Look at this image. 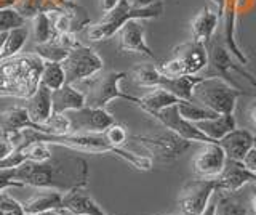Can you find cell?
I'll list each match as a JSON object with an SVG mask.
<instances>
[{"instance_id": "cell-8", "label": "cell", "mask_w": 256, "mask_h": 215, "mask_svg": "<svg viewBox=\"0 0 256 215\" xmlns=\"http://www.w3.org/2000/svg\"><path fill=\"white\" fill-rule=\"evenodd\" d=\"M206 52H208V66H206V74H204L205 77H220L228 84H230L232 87L242 90V87L229 74L230 71H236L242 77H245L248 82H252V85L256 87V77L240 65H236L232 61L226 42H222L221 39H212L210 44L206 45Z\"/></svg>"}, {"instance_id": "cell-24", "label": "cell", "mask_w": 256, "mask_h": 215, "mask_svg": "<svg viewBox=\"0 0 256 215\" xmlns=\"http://www.w3.org/2000/svg\"><path fill=\"white\" fill-rule=\"evenodd\" d=\"M204 76H178V77H165L162 76L160 89L170 92L178 100H192L194 87L202 81Z\"/></svg>"}, {"instance_id": "cell-30", "label": "cell", "mask_w": 256, "mask_h": 215, "mask_svg": "<svg viewBox=\"0 0 256 215\" xmlns=\"http://www.w3.org/2000/svg\"><path fill=\"white\" fill-rule=\"evenodd\" d=\"M40 84L48 87L50 90H56L66 84V76H64V69L61 66V63L45 61L42 68V74H40Z\"/></svg>"}, {"instance_id": "cell-41", "label": "cell", "mask_w": 256, "mask_h": 215, "mask_svg": "<svg viewBox=\"0 0 256 215\" xmlns=\"http://www.w3.org/2000/svg\"><path fill=\"white\" fill-rule=\"evenodd\" d=\"M132 7L134 9H146V7H150V5H156L158 2H162V0H128Z\"/></svg>"}, {"instance_id": "cell-26", "label": "cell", "mask_w": 256, "mask_h": 215, "mask_svg": "<svg viewBox=\"0 0 256 215\" xmlns=\"http://www.w3.org/2000/svg\"><path fill=\"white\" fill-rule=\"evenodd\" d=\"M69 0H16L13 9L24 20L34 18L38 13H48L54 10H62Z\"/></svg>"}, {"instance_id": "cell-47", "label": "cell", "mask_w": 256, "mask_h": 215, "mask_svg": "<svg viewBox=\"0 0 256 215\" xmlns=\"http://www.w3.org/2000/svg\"><path fill=\"white\" fill-rule=\"evenodd\" d=\"M212 2L216 5V10H218V13L221 15L222 13V7H224V0H212Z\"/></svg>"}, {"instance_id": "cell-45", "label": "cell", "mask_w": 256, "mask_h": 215, "mask_svg": "<svg viewBox=\"0 0 256 215\" xmlns=\"http://www.w3.org/2000/svg\"><path fill=\"white\" fill-rule=\"evenodd\" d=\"M16 0H0V10L4 9H12V7L14 5Z\"/></svg>"}, {"instance_id": "cell-4", "label": "cell", "mask_w": 256, "mask_h": 215, "mask_svg": "<svg viewBox=\"0 0 256 215\" xmlns=\"http://www.w3.org/2000/svg\"><path fill=\"white\" fill-rule=\"evenodd\" d=\"M164 4L158 2L146 9H134L128 0H118L112 10L104 13V17L86 28V39L90 42H101L117 34V31L130 20H154L162 17Z\"/></svg>"}, {"instance_id": "cell-36", "label": "cell", "mask_w": 256, "mask_h": 215, "mask_svg": "<svg viewBox=\"0 0 256 215\" xmlns=\"http://www.w3.org/2000/svg\"><path fill=\"white\" fill-rule=\"evenodd\" d=\"M102 135L106 137V140L112 146H117V148H122L128 141V138H130V135L126 132V127L118 122H114L112 125H109L108 129L102 132Z\"/></svg>"}, {"instance_id": "cell-34", "label": "cell", "mask_w": 256, "mask_h": 215, "mask_svg": "<svg viewBox=\"0 0 256 215\" xmlns=\"http://www.w3.org/2000/svg\"><path fill=\"white\" fill-rule=\"evenodd\" d=\"M213 215H248L246 207L234 199L232 194H221L218 202L214 204Z\"/></svg>"}, {"instance_id": "cell-42", "label": "cell", "mask_w": 256, "mask_h": 215, "mask_svg": "<svg viewBox=\"0 0 256 215\" xmlns=\"http://www.w3.org/2000/svg\"><path fill=\"white\" fill-rule=\"evenodd\" d=\"M36 215H76V213H72L70 210H68L66 207H54V209L40 212V213H36Z\"/></svg>"}, {"instance_id": "cell-11", "label": "cell", "mask_w": 256, "mask_h": 215, "mask_svg": "<svg viewBox=\"0 0 256 215\" xmlns=\"http://www.w3.org/2000/svg\"><path fill=\"white\" fill-rule=\"evenodd\" d=\"M216 193L214 178L190 180L178 194V209L181 215H202L210 204V197Z\"/></svg>"}, {"instance_id": "cell-39", "label": "cell", "mask_w": 256, "mask_h": 215, "mask_svg": "<svg viewBox=\"0 0 256 215\" xmlns=\"http://www.w3.org/2000/svg\"><path fill=\"white\" fill-rule=\"evenodd\" d=\"M14 169H0V191H4L6 188H21L22 183H20L14 178Z\"/></svg>"}, {"instance_id": "cell-13", "label": "cell", "mask_w": 256, "mask_h": 215, "mask_svg": "<svg viewBox=\"0 0 256 215\" xmlns=\"http://www.w3.org/2000/svg\"><path fill=\"white\" fill-rule=\"evenodd\" d=\"M152 117H156L157 121L165 127V129H168L170 132L176 133L178 137L188 140V141H198V143H202V145L204 143H213L214 141L212 138H208L205 133L200 132L196 127V124L186 121V119L180 114L178 103L157 111V113L152 114Z\"/></svg>"}, {"instance_id": "cell-9", "label": "cell", "mask_w": 256, "mask_h": 215, "mask_svg": "<svg viewBox=\"0 0 256 215\" xmlns=\"http://www.w3.org/2000/svg\"><path fill=\"white\" fill-rule=\"evenodd\" d=\"M61 66L66 76V84L74 85L85 79L98 74L104 68L101 57L90 47L78 45L68 52V57L61 61Z\"/></svg>"}, {"instance_id": "cell-37", "label": "cell", "mask_w": 256, "mask_h": 215, "mask_svg": "<svg viewBox=\"0 0 256 215\" xmlns=\"http://www.w3.org/2000/svg\"><path fill=\"white\" fill-rule=\"evenodd\" d=\"M24 21L26 20L13 7L12 9L0 10V33H6V31H12L14 28H21L24 26Z\"/></svg>"}, {"instance_id": "cell-49", "label": "cell", "mask_w": 256, "mask_h": 215, "mask_svg": "<svg viewBox=\"0 0 256 215\" xmlns=\"http://www.w3.org/2000/svg\"><path fill=\"white\" fill-rule=\"evenodd\" d=\"M253 146L256 148V135H253Z\"/></svg>"}, {"instance_id": "cell-27", "label": "cell", "mask_w": 256, "mask_h": 215, "mask_svg": "<svg viewBox=\"0 0 256 215\" xmlns=\"http://www.w3.org/2000/svg\"><path fill=\"white\" fill-rule=\"evenodd\" d=\"M178 101L180 100L176 98L174 95H172L170 92L160 89V87H156V89H150V92L144 95V97H140L138 103H136V106H140L144 113H148V114L152 116L160 109L168 108L172 105H176Z\"/></svg>"}, {"instance_id": "cell-51", "label": "cell", "mask_w": 256, "mask_h": 215, "mask_svg": "<svg viewBox=\"0 0 256 215\" xmlns=\"http://www.w3.org/2000/svg\"><path fill=\"white\" fill-rule=\"evenodd\" d=\"M69 2H74V0H69Z\"/></svg>"}, {"instance_id": "cell-1", "label": "cell", "mask_w": 256, "mask_h": 215, "mask_svg": "<svg viewBox=\"0 0 256 215\" xmlns=\"http://www.w3.org/2000/svg\"><path fill=\"white\" fill-rule=\"evenodd\" d=\"M66 149L61 146V153H53L50 159L42 162L26 161L16 167L14 178L22 183V186L58 189L61 193L85 188L88 183V164L84 157L69 154Z\"/></svg>"}, {"instance_id": "cell-23", "label": "cell", "mask_w": 256, "mask_h": 215, "mask_svg": "<svg viewBox=\"0 0 256 215\" xmlns=\"http://www.w3.org/2000/svg\"><path fill=\"white\" fill-rule=\"evenodd\" d=\"M62 193L58 189H44L40 193H36L29 199L22 202V210L26 215H36L40 212L61 207Z\"/></svg>"}, {"instance_id": "cell-28", "label": "cell", "mask_w": 256, "mask_h": 215, "mask_svg": "<svg viewBox=\"0 0 256 215\" xmlns=\"http://www.w3.org/2000/svg\"><path fill=\"white\" fill-rule=\"evenodd\" d=\"M178 111L186 121H189L192 124L200 122V121H206V119H213L218 116L216 113H213L212 109H208L200 105V103L192 101V100H180Z\"/></svg>"}, {"instance_id": "cell-40", "label": "cell", "mask_w": 256, "mask_h": 215, "mask_svg": "<svg viewBox=\"0 0 256 215\" xmlns=\"http://www.w3.org/2000/svg\"><path fill=\"white\" fill-rule=\"evenodd\" d=\"M242 164L256 177V148L254 146L245 154V157L242 159Z\"/></svg>"}, {"instance_id": "cell-2", "label": "cell", "mask_w": 256, "mask_h": 215, "mask_svg": "<svg viewBox=\"0 0 256 215\" xmlns=\"http://www.w3.org/2000/svg\"><path fill=\"white\" fill-rule=\"evenodd\" d=\"M29 138L42 140L52 146H62L78 153H110L116 154L120 159H124L132 167L138 170H150L152 169V159L144 154H136L132 151H126L124 148L112 146L106 140L102 133H66V135H48L32 129H24Z\"/></svg>"}, {"instance_id": "cell-20", "label": "cell", "mask_w": 256, "mask_h": 215, "mask_svg": "<svg viewBox=\"0 0 256 215\" xmlns=\"http://www.w3.org/2000/svg\"><path fill=\"white\" fill-rule=\"evenodd\" d=\"M220 146L224 149L228 159L242 161L245 154L253 148V133L246 129H236L226 133L221 140H218Z\"/></svg>"}, {"instance_id": "cell-5", "label": "cell", "mask_w": 256, "mask_h": 215, "mask_svg": "<svg viewBox=\"0 0 256 215\" xmlns=\"http://www.w3.org/2000/svg\"><path fill=\"white\" fill-rule=\"evenodd\" d=\"M244 90L232 87L220 77H205L200 81L192 92V100L202 106L212 109L216 114H234L238 95Z\"/></svg>"}, {"instance_id": "cell-12", "label": "cell", "mask_w": 256, "mask_h": 215, "mask_svg": "<svg viewBox=\"0 0 256 215\" xmlns=\"http://www.w3.org/2000/svg\"><path fill=\"white\" fill-rule=\"evenodd\" d=\"M64 114L69 121V133H102L116 122L114 116L108 113L106 108L84 106Z\"/></svg>"}, {"instance_id": "cell-7", "label": "cell", "mask_w": 256, "mask_h": 215, "mask_svg": "<svg viewBox=\"0 0 256 215\" xmlns=\"http://www.w3.org/2000/svg\"><path fill=\"white\" fill-rule=\"evenodd\" d=\"M126 74L118 73V71H104L101 69L98 74L85 79V90L82 92L85 97V106L88 108H106L108 103L122 98L132 103H138V97L128 95L120 90L118 82L122 81Z\"/></svg>"}, {"instance_id": "cell-48", "label": "cell", "mask_w": 256, "mask_h": 215, "mask_svg": "<svg viewBox=\"0 0 256 215\" xmlns=\"http://www.w3.org/2000/svg\"><path fill=\"white\" fill-rule=\"evenodd\" d=\"M253 210H254V213H256V196L253 197Z\"/></svg>"}, {"instance_id": "cell-29", "label": "cell", "mask_w": 256, "mask_h": 215, "mask_svg": "<svg viewBox=\"0 0 256 215\" xmlns=\"http://www.w3.org/2000/svg\"><path fill=\"white\" fill-rule=\"evenodd\" d=\"M133 81L146 89H156L160 85L162 74L157 69V65H149V63H141L133 69Z\"/></svg>"}, {"instance_id": "cell-3", "label": "cell", "mask_w": 256, "mask_h": 215, "mask_svg": "<svg viewBox=\"0 0 256 215\" xmlns=\"http://www.w3.org/2000/svg\"><path fill=\"white\" fill-rule=\"evenodd\" d=\"M44 63L36 52L0 60V97L28 100L38 89Z\"/></svg>"}, {"instance_id": "cell-21", "label": "cell", "mask_w": 256, "mask_h": 215, "mask_svg": "<svg viewBox=\"0 0 256 215\" xmlns=\"http://www.w3.org/2000/svg\"><path fill=\"white\" fill-rule=\"evenodd\" d=\"M37 127L38 125L29 119L28 111L22 105H14V106L0 111V130L4 133L12 135L16 132H21L24 129L37 130Z\"/></svg>"}, {"instance_id": "cell-19", "label": "cell", "mask_w": 256, "mask_h": 215, "mask_svg": "<svg viewBox=\"0 0 256 215\" xmlns=\"http://www.w3.org/2000/svg\"><path fill=\"white\" fill-rule=\"evenodd\" d=\"M220 17L221 15L218 13V10L204 7V9L194 17V20L190 21L192 41H196L198 44H204L205 47L210 44L214 31L218 29Z\"/></svg>"}, {"instance_id": "cell-33", "label": "cell", "mask_w": 256, "mask_h": 215, "mask_svg": "<svg viewBox=\"0 0 256 215\" xmlns=\"http://www.w3.org/2000/svg\"><path fill=\"white\" fill-rule=\"evenodd\" d=\"M34 52L38 55L44 61H52V63H61L64 58L68 57L66 49H62L61 45L54 44L53 41H48L45 44H36Z\"/></svg>"}, {"instance_id": "cell-18", "label": "cell", "mask_w": 256, "mask_h": 215, "mask_svg": "<svg viewBox=\"0 0 256 215\" xmlns=\"http://www.w3.org/2000/svg\"><path fill=\"white\" fill-rule=\"evenodd\" d=\"M22 106L26 108L29 119L37 125L46 122V119L53 114L52 108V90L48 87L38 85V89L30 95L28 100H22Z\"/></svg>"}, {"instance_id": "cell-38", "label": "cell", "mask_w": 256, "mask_h": 215, "mask_svg": "<svg viewBox=\"0 0 256 215\" xmlns=\"http://www.w3.org/2000/svg\"><path fill=\"white\" fill-rule=\"evenodd\" d=\"M0 215H26L22 210V202L16 201V199L6 193V191H0Z\"/></svg>"}, {"instance_id": "cell-46", "label": "cell", "mask_w": 256, "mask_h": 215, "mask_svg": "<svg viewBox=\"0 0 256 215\" xmlns=\"http://www.w3.org/2000/svg\"><path fill=\"white\" fill-rule=\"evenodd\" d=\"M8 33V31H6ZM6 33H0V60H2V50H4V44L6 39Z\"/></svg>"}, {"instance_id": "cell-16", "label": "cell", "mask_w": 256, "mask_h": 215, "mask_svg": "<svg viewBox=\"0 0 256 215\" xmlns=\"http://www.w3.org/2000/svg\"><path fill=\"white\" fill-rule=\"evenodd\" d=\"M118 37V49L122 52L138 53L142 57H148L150 60H156V55L149 49L144 39V28L140 20H130L117 31Z\"/></svg>"}, {"instance_id": "cell-15", "label": "cell", "mask_w": 256, "mask_h": 215, "mask_svg": "<svg viewBox=\"0 0 256 215\" xmlns=\"http://www.w3.org/2000/svg\"><path fill=\"white\" fill-rule=\"evenodd\" d=\"M214 180L216 193L220 194H234L246 183H256V177L242 164V161H234V159H226L222 172Z\"/></svg>"}, {"instance_id": "cell-43", "label": "cell", "mask_w": 256, "mask_h": 215, "mask_svg": "<svg viewBox=\"0 0 256 215\" xmlns=\"http://www.w3.org/2000/svg\"><path fill=\"white\" fill-rule=\"evenodd\" d=\"M118 4V0H100V7H101V10L106 13L109 10H112L114 7Z\"/></svg>"}, {"instance_id": "cell-14", "label": "cell", "mask_w": 256, "mask_h": 215, "mask_svg": "<svg viewBox=\"0 0 256 215\" xmlns=\"http://www.w3.org/2000/svg\"><path fill=\"white\" fill-rule=\"evenodd\" d=\"M226 153L218 141L204 143L202 149L192 159V169L198 178H216L226 164Z\"/></svg>"}, {"instance_id": "cell-25", "label": "cell", "mask_w": 256, "mask_h": 215, "mask_svg": "<svg viewBox=\"0 0 256 215\" xmlns=\"http://www.w3.org/2000/svg\"><path fill=\"white\" fill-rule=\"evenodd\" d=\"M196 127L202 133H205L208 138L218 141L226 133L234 130L237 125H236L234 114H218L213 119H206V121L196 122Z\"/></svg>"}, {"instance_id": "cell-10", "label": "cell", "mask_w": 256, "mask_h": 215, "mask_svg": "<svg viewBox=\"0 0 256 215\" xmlns=\"http://www.w3.org/2000/svg\"><path fill=\"white\" fill-rule=\"evenodd\" d=\"M130 140L136 141L138 145H141L146 149L150 159L156 157L158 161H173V159H178L192 145V141L184 140L170 130L166 133H157V135H132Z\"/></svg>"}, {"instance_id": "cell-35", "label": "cell", "mask_w": 256, "mask_h": 215, "mask_svg": "<svg viewBox=\"0 0 256 215\" xmlns=\"http://www.w3.org/2000/svg\"><path fill=\"white\" fill-rule=\"evenodd\" d=\"M37 132L48 133V135H66L69 133V121L66 114L53 113L46 119V122L37 127Z\"/></svg>"}, {"instance_id": "cell-22", "label": "cell", "mask_w": 256, "mask_h": 215, "mask_svg": "<svg viewBox=\"0 0 256 215\" xmlns=\"http://www.w3.org/2000/svg\"><path fill=\"white\" fill-rule=\"evenodd\" d=\"M85 106L84 93L74 89V85L64 84L56 90H52V108L53 113L64 114L72 109H80Z\"/></svg>"}, {"instance_id": "cell-31", "label": "cell", "mask_w": 256, "mask_h": 215, "mask_svg": "<svg viewBox=\"0 0 256 215\" xmlns=\"http://www.w3.org/2000/svg\"><path fill=\"white\" fill-rule=\"evenodd\" d=\"M28 37H29V31L24 26L8 31L5 44H4V50H2V60L10 58V57H13V55L20 53L21 49L24 47V44H26Z\"/></svg>"}, {"instance_id": "cell-32", "label": "cell", "mask_w": 256, "mask_h": 215, "mask_svg": "<svg viewBox=\"0 0 256 215\" xmlns=\"http://www.w3.org/2000/svg\"><path fill=\"white\" fill-rule=\"evenodd\" d=\"M32 20V37H34L36 44H45L48 41H52L54 36L53 26L50 23L46 13H38Z\"/></svg>"}, {"instance_id": "cell-50", "label": "cell", "mask_w": 256, "mask_h": 215, "mask_svg": "<svg viewBox=\"0 0 256 215\" xmlns=\"http://www.w3.org/2000/svg\"><path fill=\"white\" fill-rule=\"evenodd\" d=\"M4 135H5V133H4L2 130H0V138H2V137H4Z\"/></svg>"}, {"instance_id": "cell-6", "label": "cell", "mask_w": 256, "mask_h": 215, "mask_svg": "<svg viewBox=\"0 0 256 215\" xmlns=\"http://www.w3.org/2000/svg\"><path fill=\"white\" fill-rule=\"evenodd\" d=\"M208 66V52L204 44L189 41L174 47L172 58L157 65L160 74L165 77L197 76Z\"/></svg>"}, {"instance_id": "cell-44", "label": "cell", "mask_w": 256, "mask_h": 215, "mask_svg": "<svg viewBox=\"0 0 256 215\" xmlns=\"http://www.w3.org/2000/svg\"><path fill=\"white\" fill-rule=\"evenodd\" d=\"M248 116H250V119H252V122L256 125V100L252 103V106H250V109H248Z\"/></svg>"}, {"instance_id": "cell-17", "label": "cell", "mask_w": 256, "mask_h": 215, "mask_svg": "<svg viewBox=\"0 0 256 215\" xmlns=\"http://www.w3.org/2000/svg\"><path fill=\"white\" fill-rule=\"evenodd\" d=\"M61 207H66L76 215H109L101 209L85 188H74L62 193Z\"/></svg>"}]
</instances>
